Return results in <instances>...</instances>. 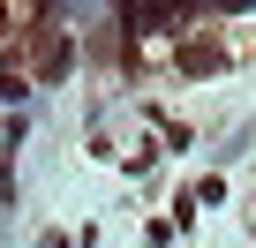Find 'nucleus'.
I'll return each mask as SVG.
<instances>
[{"mask_svg": "<svg viewBox=\"0 0 256 248\" xmlns=\"http://www.w3.org/2000/svg\"><path fill=\"white\" fill-rule=\"evenodd\" d=\"M16 196V173H8V158H0V203H8Z\"/></svg>", "mask_w": 256, "mask_h": 248, "instance_id": "f257e3e1", "label": "nucleus"}]
</instances>
